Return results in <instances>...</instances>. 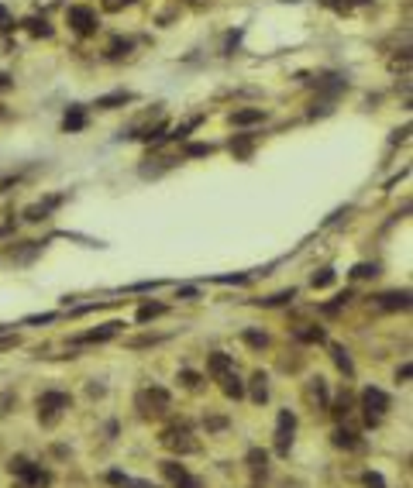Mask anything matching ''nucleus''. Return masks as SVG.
I'll use <instances>...</instances> for the list:
<instances>
[{"label":"nucleus","instance_id":"f257e3e1","mask_svg":"<svg viewBox=\"0 0 413 488\" xmlns=\"http://www.w3.org/2000/svg\"><path fill=\"white\" fill-rule=\"evenodd\" d=\"M135 410L145 416V420H158L173 410V395L162 389V385H145V389L135 395Z\"/></svg>","mask_w":413,"mask_h":488},{"label":"nucleus","instance_id":"f03ea898","mask_svg":"<svg viewBox=\"0 0 413 488\" xmlns=\"http://www.w3.org/2000/svg\"><path fill=\"white\" fill-rule=\"evenodd\" d=\"M7 468H11V474H14L18 488H49L52 485V471L35 464V461H28V457H14Z\"/></svg>","mask_w":413,"mask_h":488},{"label":"nucleus","instance_id":"7ed1b4c3","mask_svg":"<svg viewBox=\"0 0 413 488\" xmlns=\"http://www.w3.org/2000/svg\"><path fill=\"white\" fill-rule=\"evenodd\" d=\"M158 444L165 450H173V454H197L200 450V440L193 437V427H190V423H169V427L162 430Z\"/></svg>","mask_w":413,"mask_h":488},{"label":"nucleus","instance_id":"20e7f679","mask_svg":"<svg viewBox=\"0 0 413 488\" xmlns=\"http://www.w3.org/2000/svg\"><path fill=\"white\" fill-rule=\"evenodd\" d=\"M69 395L66 392H41L39 395V420H41V427H56L62 420V412L69 410Z\"/></svg>","mask_w":413,"mask_h":488},{"label":"nucleus","instance_id":"39448f33","mask_svg":"<svg viewBox=\"0 0 413 488\" xmlns=\"http://www.w3.org/2000/svg\"><path fill=\"white\" fill-rule=\"evenodd\" d=\"M389 410V395L382 389H365L362 392V416H365V423L369 427H379L382 423V416Z\"/></svg>","mask_w":413,"mask_h":488},{"label":"nucleus","instance_id":"423d86ee","mask_svg":"<svg viewBox=\"0 0 413 488\" xmlns=\"http://www.w3.org/2000/svg\"><path fill=\"white\" fill-rule=\"evenodd\" d=\"M293 433H296V416L290 410L279 412V420H275V454H290L293 447Z\"/></svg>","mask_w":413,"mask_h":488},{"label":"nucleus","instance_id":"0eeeda50","mask_svg":"<svg viewBox=\"0 0 413 488\" xmlns=\"http://www.w3.org/2000/svg\"><path fill=\"white\" fill-rule=\"evenodd\" d=\"M162 474L173 482V488H203L200 485V478H193L179 461H162Z\"/></svg>","mask_w":413,"mask_h":488},{"label":"nucleus","instance_id":"6e6552de","mask_svg":"<svg viewBox=\"0 0 413 488\" xmlns=\"http://www.w3.org/2000/svg\"><path fill=\"white\" fill-rule=\"evenodd\" d=\"M69 24H73V31L76 35H93L97 31V14L90 11V7H69Z\"/></svg>","mask_w":413,"mask_h":488},{"label":"nucleus","instance_id":"1a4fd4ad","mask_svg":"<svg viewBox=\"0 0 413 488\" xmlns=\"http://www.w3.org/2000/svg\"><path fill=\"white\" fill-rule=\"evenodd\" d=\"M217 382H220V389H224V395H228V399H241V395H245V385H241V378H238L235 368L224 371Z\"/></svg>","mask_w":413,"mask_h":488},{"label":"nucleus","instance_id":"9d476101","mask_svg":"<svg viewBox=\"0 0 413 488\" xmlns=\"http://www.w3.org/2000/svg\"><path fill=\"white\" fill-rule=\"evenodd\" d=\"M248 468H252V482H265V471H269V457L265 450H248Z\"/></svg>","mask_w":413,"mask_h":488},{"label":"nucleus","instance_id":"9b49d317","mask_svg":"<svg viewBox=\"0 0 413 488\" xmlns=\"http://www.w3.org/2000/svg\"><path fill=\"white\" fill-rule=\"evenodd\" d=\"M121 331V323H103L100 331H90V333H83V337H76V344H97V341H111L114 333Z\"/></svg>","mask_w":413,"mask_h":488},{"label":"nucleus","instance_id":"f8f14e48","mask_svg":"<svg viewBox=\"0 0 413 488\" xmlns=\"http://www.w3.org/2000/svg\"><path fill=\"white\" fill-rule=\"evenodd\" d=\"M231 368H235V361H231L224 351H214V354H210V361H207V371H210L214 378H220L224 371H231Z\"/></svg>","mask_w":413,"mask_h":488},{"label":"nucleus","instance_id":"ddd939ff","mask_svg":"<svg viewBox=\"0 0 413 488\" xmlns=\"http://www.w3.org/2000/svg\"><path fill=\"white\" fill-rule=\"evenodd\" d=\"M379 306L382 310H407L410 306V293H382L379 296Z\"/></svg>","mask_w":413,"mask_h":488},{"label":"nucleus","instance_id":"4468645a","mask_svg":"<svg viewBox=\"0 0 413 488\" xmlns=\"http://www.w3.org/2000/svg\"><path fill=\"white\" fill-rule=\"evenodd\" d=\"M307 399H310V403H317V410H327V385H324V378H314V382H310Z\"/></svg>","mask_w":413,"mask_h":488},{"label":"nucleus","instance_id":"2eb2a0df","mask_svg":"<svg viewBox=\"0 0 413 488\" xmlns=\"http://www.w3.org/2000/svg\"><path fill=\"white\" fill-rule=\"evenodd\" d=\"M59 203H62V196H52V199H45V203H35V207H28V210H24V217H28V220H41V217L49 214L52 207H59Z\"/></svg>","mask_w":413,"mask_h":488},{"label":"nucleus","instance_id":"dca6fc26","mask_svg":"<svg viewBox=\"0 0 413 488\" xmlns=\"http://www.w3.org/2000/svg\"><path fill=\"white\" fill-rule=\"evenodd\" d=\"M265 118V114H262V110H235V114H231V124H235V128H245V124H258V120Z\"/></svg>","mask_w":413,"mask_h":488},{"label":"nucleus","instance_id":"f3484780","mask_svg":"<svg viewBox=\"0 0 413 488\" xmlns=\"http://www.w3.org/2000/svg\"><path fill=\"white\" fill-rule=\"evenodd\" d=\"M265 382H269V378H265L262 371L252 375V399H255V403H265V399H269V385H265Z\"/></svg>","mask_w":413,"mask_h":488},{"label":"nucleus","instance_id":"a211bd4d","mask_svg":"<svg viewBox=\"0 0 413 488\" xmlns=\"http://www.w3.org/2000/svg\"><path fill=\"white\" fill-rule=\"evenodd\" d=\"M86 124V114H83V107H69V114H66V120H62V128L66 131H79Z\"/></svg>","mask_w":413,"mask_h":488},{"label":"nucleus","instance_id":"6ab92c4d","mask_svg":"<svg viewBox=\"0 0 413 488\" xmlns=\"http://www.w3.org/2000/svg\"><path fill=\"white\" fill-rule=\"evenodd\" d=\"M296 337H300L303 344H320V341H324V331H320V327H310V323H303V327H296Z\"/></svg>","mask_w":413,"mask_h":488},{"label":"nucleus","instance_id":"aec40b11","mask_svg":"<svg viewBox=\"0 0 413 488\" xmlns=\"http://www.w3.org/2000/svg\"><path fill=\"white\" fill-rule=\"evenodd\" d=\"M24 28H28L35 38H49V35H52V28H49V21L45 18H28L24 21Z\"/></svg>","mask_w":413,"mask_h":488},{"label":"nucleus","instance_id":"412c9836","mask_svg":"<svg viewBox=\"0 0 413 488\" xmlns=\"http://www.w3.org/2000/svg\"><path fill=\"white\" fill-rule=\"evenodd\" d=\"M331 354H335V365H337V368H341L345 375H348V378H352V375H355V365H352V358H348V351L335 344V348H331Z\"/></svg>","mask_w":413,"mask_h":488},{"label":"nucleus","instance_id":"4be33fe9","mask_svg":"<svg viewBox=\"0 0 413 488\" xmlns=\"http://www.w3.org/2000/svg\"><path fill=\"white\" fill-rule=\"evenodd\" d=\"M128 100H131V93H124V90H121V93H111V97H100L97 107H100V110H111V107H118V103H128Z\"/></svg>","mask_w":413,"mask_h":488},{"label":"nucleus","instance_id":"5701e85b","mask_svg":"<svg viewBox=\"0 0 413 488\" xmlns=\"http://www.w3.org/2000/svg\"><path fill=\"white\" fill-rule=\"evenodd\" d=\"M107 482H111V485H121V488H148L145 482H131V478H128V474H121V471H111V474H107Z\"/></svg>","mask_w":413,"mask_h":488},{"label":"nucleus","instance_id":"b1692460","mask_svg":"<svg viewBox=\"0 0 413 488\" xmlns=\"http://www.w3.org/2000/svg\"><path fill=\"white\" fill-rule=\"evenodd\" d=\"M162 313H165V306H162V303H145V306L138 310V320H141V323H148L152 316H162Z\"/></svg>","mask_w":413,"mask_h":488},{"label":"nucleus","instance_id":"393cba45","mask_svg":"<svg viewBox=\"0 0 413 488\" xmlns=\"http://www.w3.org/2000/svg\"><path fill=\"white\" fill-rule=\"evenodd\" d=\"M335 444H337V447L355 450V447H358V437H355L352 430H337V433H335Z\"/></svg>","mask_w":413,"mask_h":488},{"label":"nucleus","instance_id":"a878e982","mask_svg":"<svg viewBox=\"0 0 413 488\" xmlns=\"http://www.w3.org/2000/svg\"><path fill=\"white\" fill-rule=\"evenodd\" d=\"M128 48H131V41L128 38H114L111 41V48H107V56H111V59H121V56H128Z\"/></svg>","mask_w":413,"mask_h":488},{"label":"nucleus","instance_id":"bb28decb","mask_svg":"<svg viewBox=\"0 0 413 488\" xmlns=\"http://www.w3.org/2000/svg\"><path fill=\"white\" fill-rule=\"evenodd\" d=\"M331 412H335L337 420H341V416H348V412H352V395L345 392V395H341V399L335 403V410H331Z\"/></svg>","mask_w":413,"mask_h":488},{"label":"nucleus","instance_id":"cd10ccee","mask_svg":"<svg viewBox=\"0 0 413 488\" xmlns=\"http://www.w3.org/2000/svg\"><path fill=\"white\" fill-rule=\"evenodd\" d=\"M362 485H365V488H386V482H382V474L365 471V474H362Z\"/></svg>","mask_w":413,"mask_h":488},{"label":"nucleus","instance_id":"c85d7f7f","mask_svg":"<svg viewBox=\"0 0 413 488\" xmlns=\"http://www.w3.org/2000/svg\"><path fill=\"white\" fill-rule=\"evenodd\" d=\"M293 289H290V293H275V296H269V299H262V303H265V306H282V303H290V299H293Z\"/></svg>","mask_w":413,"mask_h":488},{"label":"nucleus","instance_id":"c756f323","mask_svg":"<svg viewBox=\"0 0 413 488\" xmlns=\"http://www.w3.org/2000/svg\"><path fill=\"white\" fill-rule=\"evenodd\" d=\"M231 148H235V155H248L252 152V137H238V141H231Z\"/></svg>","mask_w":413,"mask_h":488},{"label":"nucleus","instance_id":"7c9ffc66","mask_svg":"<svg viewBox=\"0 0 413 488\" xmlns=\"http://www.w3.org/2000/svg\"><path fill=\"white\" fill-rule=\"evenodd\" d=\"M135 0H103V11H111V14H118V11H124V7H131Z\"/></svg>","mask_w":413,"mask_h":488},{"label":"nucleus","instance_id":"2f4dec72","mask_svg":"<svg viewBox=\"0 0 413 488\" xmlns=\"http://www.w3.org/2000/svg\"><path fill=\"white\" fill-rule=\"evenodd\" d=\"M331 282H335V272H331V269H324L320 275H314V286H317V289H324V286H331Z\"/></svg>","mask_w":413,"mask_h":488},{"label":"nucleus","instance_id":"473e14b6","mask_svg":"<svg viewBox=\"0 0 413 488\" xmlns=\"http://www.w3.org/2000/svg\"><path fill=\"white\" fill-rule=\"evenodd\" d=\"M245 341H248V344H252V348H265V344H269V337H265V333H245Z\"/></svg>","mask_w":413,"mask_h":488},{"label":"nucleus","instance_id":"72a5a7b5","mask_svg":"<svg viewBox=\"0 0 413 488\" xmlns=\"http://www.w3.org/2000/svg\"><path fill=\"white\" fill-rule=\"evenodd\" d=\"M375 272H379L375 265H355V269H352L355 279H369V275H375Z\"/></svg>","mask_w":413,"mask_h":488},{"label":"nucleus","instance_id":"f704fd0d","mask_svg":"<svg viewBox=\"0 0 413 488\" xmlns=\"http://www.w3.org/2000/svg\"><path fill=\"white\" fill-rule=\"evenodd\" d=\"M11 28H14V18H11V14H7V7L0 4V31H11Z\"/></svg>","mask_w":413,"mask_h":488},{"label":"nucleus","instance_id":"c9c22d12","mask_svg":"<svg viewBox=\"0 0 413 488\" xmlns=\"http://www.w3.org/2000/svg\"><path fill=\"white\" fill-rule=\"evenodd\" d=\"M186 155H210V145H190Z\"/></svg>","mask_w":413,"mask_h":488},{"label":"nucleus","instance_id":"e433bc0d","mask_svg":"<svg viewBox=\"0 0 413 488\" xmlns=\"http://www.w3.org/2000/svg\"><path fill=\"white\" fill-rule=\"evenodd\" d=\"M183 382H186L190 389H197V385H200V378H197V375H193V371H183Z\"/></svg>","mask_w":413,"mask_h":488},{"label":"nucleus","instance_id":"4c0bfd02","mask_svg":"<svg viewBox=\"0 0 413 488\" xmlns=\"http://www.w3.org/2000/svg\"><path fill=\"white\" fill-rule=\"evenodd\" d=\"M162 131H165V124H158V128H155V141H162ZM141 137H145V141H152V131H145Z\"/></svg>","mask_w":413,"mask_h":488},{"label":"nucleus","instance_id":"58836bf2","mask_svg":"<svg viewBox=\"0 0 413 488\" xmlns=\"http://www.w3.org/2000/svg\"><path fill=\"white\" fill-rule=\"evenodd\" d=\"M4 86H11V79L7 76H0V90H4Z\"/></svg>","mask_w":413,"mask_h":488}]
</instances>
